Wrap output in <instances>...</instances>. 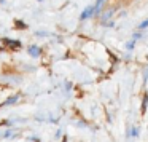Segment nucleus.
I'll use <instances>...</instances> for the list:
<instances>
[{
	"mask_svg": "<svg viewBox=\"0 0 148 142\" xmlns=\"http://www.w3.org/2000/svg\"><path fill=\"white\" fill-rule=\"evenodd\" d=\"M29 53H30V56H34V58H38V56H40V48H38V46H35V45H32L29 48Z\"/></svg>",
	"mask_w": 148,
	"mask_h": 142,
	"instance_id": "nucleus-1",
	"label": "nucleus"
},
{
	"mask_svg": "<svg viewBox=\"0 0 148 142\" xmlns=\"http://www.w3.org/2000/svg\"><path fill=\"white\" fill-rule=\"evenodd\" d=\"M103 2H105V0H97V2H96V5L92 7V13H94V14H97V13L100 11V8H102Z\"/></svg>",
	"mask_w": 148,
	"mask_h": 142,
	"instance_id": "nucleus-2",
	"label": "nucleus"
},
{
	"mask_svg": "<svg viewBox=\"0 0 148 142\" xmlns=\"http://www.w3.org/2000/svg\"><path fill=\"white\" fill-rule=\"evenodd\" d=\"M3 42L7 43V45H10V46H16V48H21V42H18V40H10V39H3Z\"/></svg>",
	"mask_w": 148,
	"mask_h": 142,
	"instance_id": "nucleus-3",
	"label": "nucleus"
},
{
	"mask_svg": "<svg viewBox=\"0 0 148 142\" xmlns=\"http://www.w3.org/2000/svg\"><path fill=\"white\" fill-rule=\"evenodd\" d=\"M92 7H88L86 8V10H84L83 11V14H81V19H88V18H89V16H92Z\"/></svg>",
	"mask_w": 148,
	"mask_h": 142,
	"instance_id": "nucleus-4",
	"label": "nucleus"
},
{
	"mask_svg": "<svg viewBox=\"0 0 148 142\" xmlns=\"http://www.w3.org/2000/svg\"><path fill=\"white\" fill-rule=\"evenodd\" d=\"M16 101H18V96H13V97H10V99H7L5 104H7V105H11V104H14Z\"/></svg>",
	"mask_w": 148,
	"mask_h": 142,
	"instance_id": "nucleus-5",
	"label": "nucleus"
},
{
	"mask_svg": "<svg viewBox=\"0 0 148 142\" xmlns=\"http://www.w3.org/2000/svg\"><path fill=\"white\" fill-rule=\"evenodd\" d=\"M148 27V19L143 21V23H140V26H138V29H147Z\"/></svg>",
	"mask_w": 148,
	"mask_h": 142,
	"instance_id": "nucleus-6",
	"label": "nucleus"
},
{
	"mask_svg": "<svg viewBox=\"0 0 148 142\" xmlns=\"http://www.w3.org/2000/svg\"><path fill=\"white\" fill-rule=\"evenodd\" d=\"M137 134H138V131H137V129H131V131H129V136H134V137H135Z\"/></svg>",
	"mask_w": 148,
	"mask_h": 142,
	"instance_id": "nucleus-7",
	"label": "nucleus"
},
{
	"mask_svg": "<svg viewBox=\"0 0 148 142\" xmlns=\"http://www.w3.org/2000/svg\"><path fill=\"white\" fill-rule=\"evenodd\" d=\"M147 101H148V96L145 94V97H143V110L147 109Z\"/></svg>",
	"mask_w": 148,
	"mask_h": 142,
	"instance_id": "nucleus-8",
	"label": "nucleus"
},
{
	"mask_svg": "<svg viewBox=\"0 0 148 142\" xmlns=\"http://www.w3.org/2000/svg\"><path fill=\"white\" fill-rule=\"evenodd\" d=\"M131 48H134V42H129L127 43V50H131Z\"/></svg>",
	"mask_w": 148,
	"mask_h": 142,
	"instance_id": "nucleus-9",
	"label": "nucleus"
},
{
	"mask_svg": "<svg viewBox=\"0 0 148 142\" xmlns=\"http://www.w3.org/2000/svg\"><path fill=\"white\" fill-rule=\"evenodd\" d=\"M8 136H11V131H5L3 132V137H8Z\"/></svg>",
	"mask_w": 148,
	"mask_h": 142,
	"instance_id": "nucleus-10",
	"label": "nucleus"
},
{
	"mask_svg": "<svg viewBox=\"0 0 148 142\" xmlns=\"http://www.w3.org/2000/svg\"><path fill=\"white\" fill-rule=\"evenodd\" d=\"M143 80H145V83H147V80H148V69H147V72H145V77H143Z\"/></svg>",
	"mask_w": 148,
	"mask_h": 142,
	"instance_id": "nucleus-11",
	"label": "nucleus"
},
{
	"mask_svg": "<svg viewBox=\"0 0 148 142\" xmlns=\"http://www.w3.org/2000/svg\"><path fill=\"white\" fill-rule=\"evenodd\" d=\"M110 16H112V11H108V13H107L105 16H103V19H107V18H110Z\"/></svg>",
	"mask_w": 148,
	"mask_h": 142,
	"instance_id": "nucleus-12",
	"label": "nucleus"
},
{
	"mask_svg": "<svg viewBox=\"0 0 148 142\" xmlns=\"http://www.w3.org/2000/svg\"><path fill=\"white\" fill-rule=\"evenodd\" d=\"M40 2H42V0H40Z\"/></svg>",
	"mask_w": 148,
	"mask_h": 142,
	"instance_id": "nucleus-13",
	"label": "nucleus"
}]
</instances>
